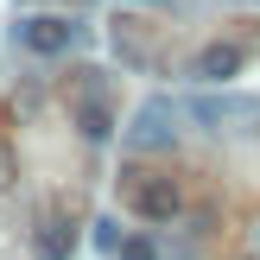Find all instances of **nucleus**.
<instances>
[{
	"mask_svg": "<svg viewBox=\"0 0 260 260\" xmlns=\"http://www.w3.org/2000/svg\"><path fill=\"white\" fill-rule=\"evenodd\" d=\"M127 210L140 216V222H152V229H165V222H178L184 216V184L178 178H165V172H146V178H127Z\"/></svg>",
	"mask_w": 260,
	"mask_h": 260,
	"instance_id": "obj_1",
	"label": "nucleus"
},
{
	"mask_svg": "<svg viewBox=\"0 0 260 260\" xmlns=\"http://www.w3.org/2000/svg\"><path fill=\"white\" fill-rule=\"evenodd\" d=\"M184 114L203 127V134H241V127L260 121V102H248V95H222V89H203V95H190Z\"/></svg>",
	"mask_w": 260,
	"mask_h": 260,
	"instance_id": "obj_2",
	"label": "nucleus"
},
{
	"mask_svg": "<svg viewBox=\"0 0 260 260\" xmlns=\"http://www.w3.org/2000/svg\"><path fill=\"white\" fill-rule=\"evenodd\" d=\"M172 146H178V108L165 95L140 102L127 121V152H172Z\"/></svg>",
	"mask_w": 260,
	"mask_h": 260,
	"instance_id": "obj_3",
	"label": "nucleus"
},
{
	"mask_svg": "<svg viewBox=\"0 0 260 260\" xmlns=\"http://www.w3.org/2000/svg\"><path fill=\"white\" fill-rule=\"evenodd\" d=\"M13 38H19L32 57H63V51L83 38V25H70L63 13H25V19L13 25Z\"/></svg>",
	"mask_w": 260,
	"mask_h": 260,
	"instance_id": "obj_4",
	"label": "nucleus"
},
{
	"mask_svg": "<svg viewBox=\"0 0 260 260\" xmlns=\"http://www.w3.org/2000/svg\"><path fill=\"white\" fill-rule=\"evenodd\" d=\"M241 70H248V45H235V38H210V45L190 57V76H197L203 89H229Z\"/></svg>",
	"mask_w": 260,
	"mask_h": 260,
	"instance_id": "obj_5",
	"label": "nucleus"
},
{
	"mask_svg": "<svg viewBox=\"0 0 260 260\" xmlns=\"http://www.w3.org/2000/svg\"><path fill=\"white\" fill-rule=\"evenodd\" d=\"M76 254V222L70 210H38V229H32V260H70Z\"/></svg>",
	"mask_w": 260,
	"mask_h": 260,
	"instance_id": "obj_6",
	"label": "nucleus"
},
{
	"mask_svg": "<svg viewBox=\"0 0 260 260\" xmlns=\"http://www.w3.org/2000/svg\"><path fill=\"white\" fill-rule=\"evenodd\" d=\"M114 260H165V254H159V241H152V235H127Z\"/></svg>",
	"mask_w": 260,
	"mask_h": 260,
	"instance_id": "obj_7",
	"label": "nucleus"
},
{
	"mask_svg": "<svg viewBox=\"0 0 260 260\" xmlns=\"http://www.w3.org/2000/svg\"><path fill=\"white\" fill-rule=\"evenodd\" d=\"M121 222H108V216H102V222H95V248H108V254H121Z\"/></svg>",
	"mask_w": 260,
	"mask_h": 260,
	"instance_id": "obj_8",
	"label": "nucleus"
},
{
	"mask_svg": "<svg viewBox=\"0 0 260 260\" xmlns=\"http://www.w3.org/2000/svg\"><path fill=\"white\" fill-rule=\"evenodd\" d=\"M7 184H13V159L0 152V190H7Z\"/></svg>",
	"mask_w": 260,
	"mask_h": 260,
	"instance_id": "obj_9",
	"label": "nucleus"
},
{
	"mask_svg": "<svg viewBox=\"0 0 260 260\" xmlns=\"http://www.w3.org/2000/svg\"><path fill=\"white\" fill-rule=\"evenodd\" d=\"M254 248H260V222H254Z\"/></svg>",
	"mask_w": 260,
	"mask_h": 260,
	"instance_id": "obj_10",
	"label": "nucleus"
},
{
	"mask_svg": "<svg viewBox=\"0 0 260 260\" xmlns=\"http://www.w3.org/2000/svg\"><path fill=\"white\" fill-rule=\"evenodd\" d=\"M83 7H89V0H83Z\"/></svg>",
	"mask_w": 260,
	"mask_h": 260,
	"instance_id": "obj_11",
	"label": "nucleus"
}]
</instances>
